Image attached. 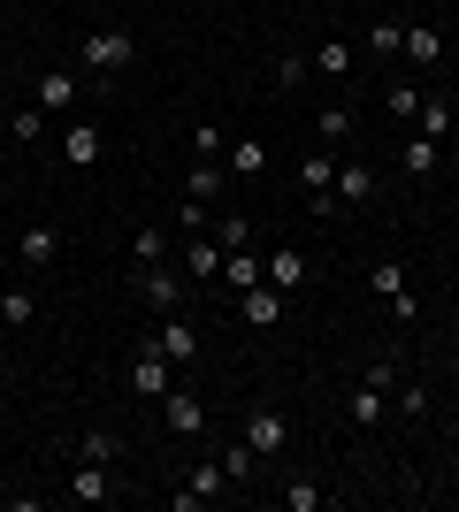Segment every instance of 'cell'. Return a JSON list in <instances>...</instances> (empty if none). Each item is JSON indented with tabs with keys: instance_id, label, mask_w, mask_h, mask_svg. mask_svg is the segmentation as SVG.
<instances>
[{
	"instance_id": "cell-1",
	"label": "cell",
	"mask_w": 459,
	"mask_h": 512,
	"mask_svg": "<svg viewBox=\"0 0 459 512\" xmlns=\"http://www.w3.org/2000/svg\"><path fill=\"white\" fill-rule=\"evenodd\" d=\"M131 291L153 306V314H184V306H192V276H184V268H169V260L131 268Z\"/></svg>"
},
{
	"instance_id": "cell-2",
	"label": "cell",
	"mask_w": 459,
	"mask_h": 512,
	"mask_svg": "<svg viewBox=\"0 0 459 512\" xmlns=\"http://www.w3.org/2000/svg\"><path fill=\"white\" fill-rule=\"evenodd\" d=\"M77 62H85L92 77H115V69H131V62H138V39L123 31V23H108V31H85V39H77Z\"/></svg>"
},
{
	"instance_id": "cell-3",
	"label": "cell",
	"mask_w": 459,
	"mask_h": 512,
	"mask_svg": "<svg viewBox=\"0 0 459 512\" xmlns=\"http://www.w3.org/2000/svg\"><path fill=\"white\" fill-rule=\"evenodd\" d=\"M222 497H230V474H222V459H199V467L169 490V512H207V505H222Z\"/></svg>"
},
{
	"instance_id": "cell-4",
	"label": "cell",
	"mask_w": 459,
	"mask_h": 512,
	"mask_svg": "<svg viewBox=\"0 0 459 512\" xmlns=\"http://www.w3.org/2000/svg\"><path fill=\"white\" fill-rule=\"evenodd\" d=\"M368 283H375V299L391 306V321H398V329H414V314H421V306H414V283H406V260H375V268H368Z\"/></svg>"
},
{
	"instance_id": "cell-5",
	"label": "cell",
	"mask_w": 459,
	"mask_h": 512,
	"mask_svg": "<svg viewBox=\"0 0 459 512\" xmlns=\"http://www.w3.org/2000/svg\"><path fill=\"white\" fill-rule=\"evenodd\" d=\"M31 100H39L46 115H69V107L85 100V69H62V62L39 69V77H31Z\"/></svg>"
},
{
	"instance_id": "cell-6",
	"label": "cell",
	"mask_w": 459,
	"mask_h": 512,
	"mask_svg": "<svg viewBox=\"0 0 459 512\" xmlns=\"http://www.w3.org/2000/svg\"><path fill=\"white\" fill-rule=\"evenodd\" d=\"M375 199V169L368 161H337V184H329V199L314 214H345V207H368Z\"/></svg>"
},
{
	"instance_id": "cell-7",
	"label": "cell",
	"mask_w": 459,
	"mask_h": 512,
	"mask_svg": "<svg viewBox=\"0 0 459 512\" xmlns=\"http://www.w3.org/2000/svg\"><path fill=\"white\" fill-rule=\"evenodd\" d=\"M169 375H176V367L161 360V344H138V352H131V398L161 406V398H169Z\"/></svg>"
},
{
	"instance_id": "cell-8",
	"label": "cell",
	"mask_w": 459,
	"mask_h": 512,
	"mask_svg": "<svg viewBox=\"0 0 459 512\" xmlns=\"http://www.w3.org/2000/svg\"><path fill=\"white\" fill-rule=\"evenodd\" d=\"M146 344H161V360H169V367H192V360H199V321L161 314V329H153Z\"/></svg>"
},
{
	"instance_id": "cell-9",
	"label": "cell",
	"mask_w": 459,
	"mask_h": 512,
	"mask_svg": "<svg viewBox=\"0 0 459 512\" xmlns=\"http://www.w3.org/2000/svg\"><path fill=\"white\" fill-rule=\"evenodd\" d=\"M291 314V299H284V291H276V283H253V291H238V321H245V329H276V321H284Z\"/></svg>"
},
{
	"instance_id": "cell-10",
	"label": "cell",
	"mask_w": 459,
	"mask_h": 512,
	"mask_svg": "<svg viewBox=\"0 0 459 512\" xmlns=\"http://www.w3.org/2000/svg\"><path fill=\"white\" fill-rule=\"evenodd\" d=\"M54 253H62V230H54V222H23V237H16V268L23 276L54 268Z\"/></svg>"
},
{
	"instance_id": "cell-11",
	"label": "cell",
	"mask_w": 459,
	"mask_h": 512,
	"mask_svg": "<svg viewBox=\"0 0 459 512\" xmlns=\"http://www.w3.org/2000/svg\"><path fill=\"white\" fill-rule=\"evenodd\" d=\"M176 268L192 276V291H199V283H215V276H222V245H215V230L184 237V245H176Z\"/></svg>"
},
{
	"instance_id": "cell-12",
	"label": "cell",
	"mask_w": 459,
	"mask_h": 512,
	"mask_svg": "<svg viewBox=\"0 0 459 512\" xmlns=\"http://www.w3.org/2000/svg\"><path fill=\"white\" fill-rule=\"evenodd\" d=\"M161 421H169V436H184V444L207 436V406H199L192 390H169V398H161Z\"/></svg>"
},
{
	"instance_id": "cell-13",
	"label": "cell",
	"mask_w": 459,
	"mask_h": 512,
	"mask_svg": "<svg viewBox=\"0 0 459 512\" xmlns=\"http://www.w3.org/2000/svg\"><path fill=\"white\" fill-rule=\"evenodd\" d=\"M238 436H245L253 451H261V459H276V451H284V436H291V421H284L276 406H253V413H245V428H238Z\"/></svg>"
},
{
	"instance_id": "cell-14",
	"label": "cell",
	"mask_w": 459,
	"mask_h": 512,
	"mask_svg": "<svg viewBox=\"0 0 459 512\" xmlns=\"http://www.w3.org/2000/svg\"><path fill=\"white\" fill-rule=\"evenodd\" d=\"M306 62H314V77H322V85H352L360 54H352V39H322L314 54H306Z\"/></svg>"
},
{
	"instance_id": "cell-15",
	"label": "cell",
	"mask_w": 459,
	"mask_h": 512,
	"mask_svg": "<svg viewBox=\"0 0 459 512\" xmlns=\"http://www.w3.org/2000/svg\"><path fill=\"white\" fill-rule=\"evenodd\" d=\"M329 184H337V153H329V146L299 153V192H306V207H322V199H329Z\"/></svg>"
},
{
	"instance_id": "cell-16",
	"label": "cell",
	"mask_w": 459,
	"mask_h": 512,
	"mask_svg": "<svg viewBox=\"0 0 459 512\" xmlns=\"http://www.w3.org/2000/svg\"><path fill=\"white\" fill-rule=\"evenodd\" d=\"M100 153H108L100 123H69L62 130V161H69V169H100Z\"/></svg>"
},
{
	"instance_id": "cell-17",
	"label": "cell",
	"mask_w": 459,
	"mask_h": 512,
	"mask_svg": "<svg viewBox=\"0 0 459 512\" xmlns=\"http://www.w3.org/2000/svg\"><path fill=\"white\" fill-rule=\"evenodd\" d=\"M62 497H69V505H108V497H115V482H108V467L77 459V474L62 482Z\"/></svg>"
},
{
	"instance_id": "cell-18",
	"label": "cell",
	"mask_w": 459,
	"mask_h": 512,
	"mask_svg": "<svg viewBox=\"0 0 459 512\" xmlns=\"http://www.w3.org/2000/svg\"><path fill=\"white\" fill-rule=\"evenodd\" d=\"M306 276H314V260H306L299 245H284V253H268V283H276L284 299H299V291H306Z\"/></svg>"
},
{
	"instance_id": "cell-19",
	"label": "cell",
	"mask_w": 459,
	"mask_h": 512,
	"mask_svg": "<svg viewBox=\"0 0 459 512\" xmlns=\"http://www.w3.org/2000/svg\"><path fill=\"white\" fill-rule=\"evenodd\" d=\"M215 459H222V474H230V490H245V482H253V474H261V467H268L261 451L245 444V436H230V444H222V451H215Z\"/></svg>"
},
{
	"instance_id": "cell-20",
	"label": "cell",
	"mask_w": 459,
	"mask_h": 512,
	"mask_svg": "<svg viewBox=\"0 0 459 512\" xmlns=\"http://www.w3.org/2000/svg\"><path fill=\"white\" fill-rule=\"evenodd\" d=\"M268 276V260H253V253H245V245H238V253H222V291H230V299H238V291H253V283H261Z\"/></svg>"
},
{
	"instance_id": "cell-21",
	"label": "cell",
	"mask_w": 459,
	"mask_h": 512,
	"mask_svg": "<svg viewBox=\"0 0 459 512\" xmlns=\"http://www.w3.org/2000/svg\"><path fill=\"white\" fill-rule=\"evenodd\" d=\"M345 413H352V428H375L383 413H391V390H375L368 375H360V383H352V398H345Z\"/></svg>"
},
{
	"instance_id": "cell-22",
	"label": "cell",
	"mask_w": 459,
	"mask_h": 512,
	"mask_svg": "<svg viewBox=\"0 0 459 512\" xmlns=\"http://www.w3.org/2000/svg\"><path fill=\"white\" fill-rule=\"evenodd\" d=\"M314 138L337 153V146L352 138V107H345V100H322V107H314Z\"/></svg>"
},
{
	"instance_id": "cell-23",
	"label": "cell",
	"mask_w": 459,
	"mask_h": 512,
	"mask_svg": "<svg viewBox=\"0 0 459 512\" xmlns=\"http://www.w3.org/2000/svg\"><path fill=\"white\" fill-rule=\"evenodd\" d=\"M437 169H444V146L414 130V138H406V176H414V184H437Z\"/></svg>"
},
{
	"instance_id": "cell-24",
	"label": "cell",
	"mask_w": 459,
	"mask_h": 512,
	"mask_svg": "<svg viewBox=\"0 0 459 512\" xmlns=\"http://www.w3.org/2000/svg\"><path fill=\"white\" fill-rule=\"evenodd\" d=\"M414 130H421V138H437V146H444V138H452V100H444V92H421V115H414Z\"/></svg>"
},
{
	"instance_id": "cell-25",
	"label": "cell",
	"mask_w": 459,
	"mask_h": 512,
	"mask_svg": "<svg viewBox=\"0 0 459 512\" xmlns=\"http://www.w3.org/2000/svg\"><path fill=\"white\" fill-rule=\"evenodd\" d=\"M222 184H230V169H222V161H192V169H184V199H207V207H215Z\"/></svg>"
},
{
	"instance_id": "cell-26",
	"label": "cell",
	"mask_w": 459,
	"mask_h": 512,
	"mask_svg": "<svg viewBox=\"0 0 459 512\" xmlns=\"http://www.w3.org/2000/svg\"><path fill=\"white\" fill-rule=\"evenodd\" d=\"M406 62H414V69L444 62V31H437V23H406Z\"/></svg>"
},
{
	"instance_id": "cell-27",
	"label": "cell",
	"mask_w": 459,
	"mask_h": 512,
	"mask_svg": "<svg viewBox=\"0 0 459 512\" xmlns=\"http://www.w3.org/2000/svg\"><path fill=\"white\" fill-rule=\"evenodd\" d=\"M153 260H169V230H161V222H138L131 230V268H153Z\"/></svg>"
},
{
	"instance_id": "cell-28",
	"label": "cell",
	"mask_w": 459,
	"mask_h": 512,
	"mask_svg": "<svg viewBox=\"0 0 459 512\" xmlns=\"http://www.w3.org/2000/svg\"><path fill=\"white\" fill-rule=\"evenodd\" d=\"M31 314H39L31 283H8V291H0V329H31Z\"/></svg>"
},
{
	"instance_id": "cell-29",
	"label": "cell",
	"mask_w": 459,
	"mask_h": 512,
	"mask_svg": "<svg viewBox=\"0 0 459 512\" xmlns=\"http://www.w3.org/2000/svg\"><path fill=\"white\" fill-rule=\"evenodd\" d=\"M222 169H230V176H261V169H268V146H261V138H230Z\"/></svg>"
},
{
	"instance_id": "cell-30",
	"label": "cell",
	"mask_w": 459,
	"mask_h": 512,
	"mask_svg": "<svg viewBox=\"0 0 459 512\" xmlns=\"http://www.w3.org/2000/svg\"><path fill=\"white\" fill-rule=\"evenodd\" d=\"M368 54H375V62L406 54V23H391V16H383V23H368Z\"/></svg>"
},
{
	"instance_id": "cell-31",
	"label": "cell",
	"mask_w": 459,
	"mask_h": 512,
	"mask_svg": "<svg viewBox=\"0 0 459 512\" xmlns=\"http://www.w3.org/2000/svg\"><path fill=\"white\" fill-rule=\"evenodd\" d=\"M77 459H92V467H115V459H123V436H115V428H92L85 444H77Z\"/></svg>"
},
{
	"instance_id": "cell-32",
	"label": "cell",
	"mask_w": 459,
	"mask_h": 512,
	"mask_svg": "<svg viewBox=\"0 0 459 512\" xmlns=\"http://www.w3.org/2000/svg\"><path fill=\"white\" fill-rule=\"evenodd\" d=\"M383 107H391L398 123H414V115H421V85H406V77H391V85H383Z\"/></svg>"
},
{
	"instance_id": "cell-33",
	"label": "cell",
	"mask_w": 459,
	"mask_h": 512,
	"mask_svg": "<svg viewBox=\"0 0 459 512\" xmlns=\"http://www.w3.org/2000/svg\"><path fill=\"white\" fill-rule=\"evenodd\" d=\"M39 130H46V107H39V100H23L16 115H8V138H16V146H31Z\"/></svg>"
},
{
	"instance_id": "cell-34",
	"label": "cell",
	"mask_w": 459,
	"mask_h": 512,
	"mask_svg": "<svg viewBox=\"0 0 459 512\" xmlns=\"http://www.w3.org/2000/svg\"><path fill=\"white\" fill-rule=\"evenodd\" d=\"M391 406L406 413V421H429V383H406V375H398V390H391Z\"/></svg>"
},
{
	"instance_id": "cell-35",
	"label": "cell",
	"mask_w": 459,
	"mask_h": 512,
	"mask_svg": "<svg viewBox=\"0 0 459 512\" xmlns=\"http://www.w3.org/2000/svg\"><path fill=\"white\" fill-rule=\"evenodd\" d=\"M314 85V62H306V54H284V62H276V92H306Z\"/></svg>"
},
{
	"instance_id": "cell-36",
	"label": "cell",
	"mask_w": 459,
	"mask_h": 512,
	"mask_svg": "<svg viewBox=\"0 0 459 512\" xmlns=\"http://www.w3.org/2000/svg\"><path fill=\"white\" fill-rule=\"evenodd\" d=\"M215 245H222V253L253 245V222H245V214H215Z\"/></svg>"
},
{
	"instance_id": "cell-37",
	"label": "cell",
	"mask_w": 459,
	"mask_h": 512,
	"mask_svg": "<svg viewBox=\"0 0 459 512\" xmlns=\"http://www.w3.org/2000/svg\"><path fill=\"white\" fill-rule=\"evenodd\" d=\"M192 153H199V161H222V153H230L222 123H192Z\"/></svg>"
},
{
	"instance_id": "cell-38",
	"label": "cell",
	"mask_w": 459,
	"mask_h": 512,
	"mask_svg": "<svg viewBox=\"0 0 459 512\" xmlns=\"http://www.w3.org/2000/svg\"><path fill=\"white\" fill-rule=\"evenodd\" d=\"M284 505H291V512H329V490H322V482H291Z\"/></svg>"
},
{
	"instance_id": "cell-39",
	"label": "cell",
	"mask_w": 459,
	"mask_h": 512,
	"mask_svg": "<svg viewBox=\"0 0 459 512\" xmlns=\"http://www.w3.org/2000/svg\"><path fill=\"white\" fill-rule=\"evenodd\" d=\"M0 85H8V62H0Z\"/></svg>"
}]
</instances>
